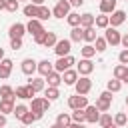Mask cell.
I'll return each instance as SVG.
<instances>
[{
    "instance_id": "obj_28",
    "label": "cell",
    "mask_w": 128,
    "mask_h": 128,
    "mask_svg": "<svg viewBox=\"0 0 128 128\" xmlns=\"http://www.w3.org/2000/svg\"><path fill=\"white\" fill-rule=\"evenodd\" d=\"M44 98H48L50 102H52V100H58V98H60V90L54 88V86H46V88H44Z\"/></svg>"
},
{
    "instance_id": "obj_60",
    "label": "cell",
    "mask_w": 128,
    "mask_h": 128,
    "mask_svg": "<svg viewBox=\"0 0 128 128\" xmlns=\"http://www.w3.org/2000/svg\"><path fill=\"white\" fill-rule=\"evenodd\" d=\"M0 62H2V60H0Z\"/></svg>"
},
{
    "instance_id": "obj_5",
    "label": "cell",
    "mask_w": 128,
    "mask_h": 128,
    "mask_svg": "<svg viewBox=\"0 0 128 128\" xmlns=\"http://www.w3.org/2000/svg\"><path fill=\"white\" fill-rule=\"evenodd\" d=\"M74 88H76V94L86 96V94L92 90V80H90L88 76H80V78H78V82L74 84Z\"/></svg>"
},
{
    "instance_id": "obj_53",
    "label": "cell",
    "mask_w": 128,
    "mask_h": 128,
    "mask_svg": "<svg viewBox=\"0 0 128 128\" xmlns=\"http://www.w3.org/2000/svg\"><path fill=\"white\" fill-rule=\"evenodd\" d=\"M0 60H4V48H0Z\"/></svg>"
},
{
    "instance_id": "obj_49",
    "label": "cell",
    "mask_w": 128,
    "mask_h": 128,
    "mask_svg": "<svg viewBox=\"0 0 128 128\" xmlns=\"http://www.w3.org/2000/svg\"><path fill=\"white\" fill-rule=\"evenodd\" d=\"M68 2H70V6H76V8L84 4V0H68Z\"/></svg>"
},
{
    "instance_id": "obj_31",
    "label": "cell",
    "mask_w": 128,
    "mask_h": 128,
    "mask_svg": "<svg viewBox=\"0 0 128 128\" xmlns=\"http://www.w3.org/2000/svg\"><path fill=\"white\" fill-rule=\"evenodd\" d=\"M48 18H52V10L44 4V6H38V20L40 22H44V20H48Z\"/></svg>"
},
{
    "instance_id": "obj_25",
    "label": "cell",
    "mask_w": 128,
    "mask_h": 128,
    "mask_svg": "<svg viewBox=\"0 0 128 128\" xmlns=\"http://www.w3.org/2000/svg\"><path fill=\"white\" fill-rule=\"evenodd\" d=\"M84 40V28L82 26H76L70 30V42H82Z\"/></svg>"
},
{
    "instance_id": "obj_56",
    "label": "cell",
    "mask_w": 128,
    "mask_h": 128,
    "mask_svg": "<svg viewBox=\"0 0 128 128\" xmlns=\"http://www.w3.org/2000/svg\"><path fill=\"white\" fill-rule=\"evenodd\" d=\"M50 128H60V126H56V124H52V126H50Z\"/></svg>"
},
{
    "instance_id": "obj_45",
    "label": "cell",
    "mask_w": 128,
    "mask_h": 128,
    "mask_svg": "<svg viewBox=\"0 0 128 128\" xmlns=\"http://www.w3.org/2000/svg\"><path fill=\"white\" fill-rule=\"evenodd\" d=\"M10 48L12 50H20L22 48V38H12L10 40Z\"/></svg>"
},
{
    "instance_id": "obj_27",
    "label": "cell",
    "mask_w": 128,
    "mask_h": 128,
    "mask_svg": "<svg viewBox=\"0 0 128 128\" xmlns=\"http://www.w3.org/2000/svg\"><path fill=\"white\" fill-rule=\"evenodd\" d=\"M22 12H24V16H28L30 20H32V18H38V6H36V4H32V2H30V4H26V6L22 8Z\"/></svg>"
},
{
    "instance_id": "obj_19",
    "label": "cell",
    "mask_w": 128,
    "mask_h": 128,
    "mask_svg": "<svg viewBox=\"0 0 128 128\" xmlns=\"http://www.w3.org/2000/svg\"><path fill=\"white\" fill-rule=\"evenodd\" d=\"M44 80L48 82V86H54V88H58V86L62 84V74L54 70V72H50V74H48V76H46Z\"/></svg>"
},
{
    "instance_id": "obj_33",
    "label": "cell",
    "mask_w": 128,
    "mask_h": 128,
    "mask_svg": "<svg viewBox=\"0 0 128 128\" xmlns=\"http://www.w3.org/2000/svg\"><path fill=\"white\" fill-rule=\"evenodd\" d=\"M56 42H58V38H56V34L54 32H46V38H44V48H54L56 46Z\"/></svg>"
},
{
    "instance_id": "obj_26",
    "label": "cell",
    "mask_w": 128,
    "mask_h": 128,
    "mask_svg": "<svg viewBox=\"0 0 128 128\" xmlns=\"http://www.w3.org/2000/svg\"><path fill=\"white\" fill-rule=\"evenodd\" d=\"M8 98H16L14 88L8 86V84H2V86H0V100H8Z\"/></svg>"
},
{
    "instance_id": "obj_40",
    "label": "cell",
    "mask_w": 128,
    "mask_h": 128,
    "mask_svg": "<svg viewBox=\"0 0 128 128\" xmlns=\"http://www.w3.org/2000/svg\"><path fill=\"white\" fill-rule=\"evenodd\" d=\"M70 116H72V122H78V124H84L86 122V112L84 110H74Z\"/></svg>"
},
{
    "instance_id": "obj_6",
    "label": "cell",
    "mask_w": 128,
    "mask_h": 128,
    "mask_svg": "<svg viewBox=\"0 0 128 128\" xmlns=\"http://www.w3.org/2000/svg\"><path fill=\"white\" fill-rule=\"evenodd\" d=\"M68 106L72 110H84L88 106V96H80V94H74L68 98Z\"/></svg>"
},
{
    "instance_id": "obj_32",
    "label": "cell",
    "mask_w": 128,
    "mask_h": 128,
    "mask_svg": "<svg viewBox=\"0 0 128 128\" xmlns=\"http://www.w3.org/2000/svg\"><path fill=\"white\" fill-rule=\"evenodd\" d=\"M96 38H98V34H96V28H94V26H90V28H84V42H86V44L94 42Z\"/></svg>"
},
{
    "instance_id": "obj_61",
    "label": "cell",
    "mask_w": 128,
    "mask_h": 128,
    "mask_svg": "<svg viewBox=\"0 0 128 128\" xmlns=\"http://www.w3.org/2000/svg\"><path fill=\"white\" fill-rule=\"evenodd\" d=\"M126 2H128V0H126Z\"/></svg>"
},
{
    "instance_id": "obj_11",
    "label": "cell",
    "mask_w": 128,
    "mask_h": 128,
    "mask_svg": "<svg viewBox=\"0 0 128 128\" xmlns=\"http://www.w3.org/2000/svg\"><path fill=\"white\" fill-rule=\"evenodd\" d=\"M24 34H26V24H22V22H16V24H12V26L8 28L10 40H12V38H22Z\"/></svg>"
},
{
    "instance_id": "obj_2",
    "label": "cell",
    "mask_w": 128,
    "mask_h": 128,
    "mask_svg": "<svg viewBox=\"0 0 128 128\" xmlns=\"http://www.w3.org/2000/svg\"><path fill=\"white\" fill-rule=\"evenodd\" d=\"M70 8H72V6H70V2H68V0H58V2H56V6L52 8V16L62 20L64 16H68V14H70Z\"/></svg>"
},
{
    "instance_id": "obj_59",
    "label": "cell",
    "mask_w": 128,
    "mask_h": 128,
    "mask_svg": "<svg viewBox=\"0 0 128 128\" xmlns=\"http://www.w3.org/2000/svg\"><path fill=\"white\" fill-rule=\"evenodd\" d=\"M18 2H22V0H18Z\"/></svg>"
},
{
    "instance_id": "obj_36",
    "label": "cell",
    "mask_w": 128,
    "mask_h": 128,
    "mask_svg": "<svg viewBox=\"0 0 128 128\" xmlns=\"http://www.w3.org/2000/svg\"><path fill=\"white\" fill-rule=\"evenodd\" d=\"M40 118H42V116H38L36 112H28L20 122H22V126H30V124H34V122H36V120H40Z\"/></svg>"
},
{
    "instance_id": "obj_39",
    "label": "cell",
    "mask_w": 128,
    "mask_h": 128,
    "mask_svg": "<svg viewBox=\"0 0 128 128\" xmlns=\"http://www.w3.org/2000/svg\"><path fill=\"white\" fill-rule=\"evenodd\" d=\"M94 48H96V52H104V50L108 48V42H106V38H104V36H98V38L94 40Z\"/></svg>"
},
{
    "instance_id": "obj_42",
    "label": "cell",
    "mask_w": 128,
    "mask_h": 128,
    "mask_svg": "<svg viewBox=\"0 0 128 128\" xmlns=\"http://www.w3.org/2000/svg\"><path fill=\"white\" fill-rule=\"evenodd\" d=\"M114 124H116V126H126V124H128V114H124V112H116V116H114Z\"/></svg>"
},
{
    "instance_id": "obj_18",
    "label": "cell",
    "mask_w": 128,
    "mask_h": 128,
    "mask_svg": "<svg viewBox=\"0 0 128 128\" xmlns=\"http://www.w3.org/2000/svg\"><path fill=\"white\" fill-rule=\"evenodd\" d=\"M28 86H30L34 92H44V88H46V80H44V78H34V76H32V78L28 80Z\"/></svg>"
},
{
    "instance_id": "obj_51",
    "label": "cell",
    "mask_w": 128,
    "mask_h": 128,
    "mask_svg": "<svg viewBox=\"0 0 128 128\" xmlns=\"http://www.w3.org/2000/svg\"><path fill=\"white\" fill-rule=\"evenodd\" d=\"M30 2H32V4H36V6H44V2H46V0H30Z\"/></svg>"
},
{
    "instance_id": "obj_29",
    "label": "cell",
    "mask_w": 128,
    "mask_h": 128,
    "mask_svg": "<svg viewBox=\"0 0 128 128\" xmlns=\"http://www.w3.org/2000/svg\"><path fill=\"white\" fill-rule=\"evenodd\" d=\"M94 106H96L100 112H108V110H110V106H112V102H110V100H106V98H102V96H98Z\"/></svg>"
},
{
    "instance_id": "obj_21",
    "label": "cell",
    "mask_w": 128,
    "mask_h": 128,
    "mask_svg": "<svg viewBox=\"0 0 128 128\" xmlns=\"http://www.w3.org/2000/svg\"><path fill=\"white\" fill-rule=\"evenodd\" d=\"M56 126H60V128H68L70 124H72V116L70 114H66V112H62V114H58L56 116V122H54Z\"/></svg>"
},
{
    "instance_id": "obj_46",
    "label": "cell",
    "mask_w": 128,
    "mask_h": 128,
    "mask_svg": "<svg viewBox=\"0 0 128 128\" xmlns=\"http://www.w3.org/2000/svg\"><path fill=\"white\" fill-rule=\"evenodd\" d=\"M118 60H120V64L128 66V50H122V52L118 54Z\"/></svg>"
},
{
    "instance_id": "obj_35",
    "label": "cell",
    "mask_w": 128,
    "mask_h": 128,
    "mask_svg": "<svg viewBox=\"0 0 128 128\" xmlns=\"http://www.w3.org/2000/svg\"><path fill=\"white\" fill-rule=\"evenodd\" d=\"M120 88H122V80H116V78H112V80H108V84H106V90H110L112 94H116V92H120Z\"/></svg>"
},
{
    "instance_id": "obj_9",
    "label": "cell",
    "mask_w": 128,
    "mask_h": 128,
    "mask_svg": "<svg viewBox=\"0 0 128 128\" xmlns=\"http://www.w3.org/2000/svg\"><path fill=\"white\" fill-rule=\"evenodd\" d=\"M76 70H78V74H80V76H90V74L94 72V62H92L90 58H82V60L78 62Z\"/></svg>"
},
{
    "instance_id": "obj_7",
    "label": "cell",
    "mask_w": 128,
    "mask_h": 128,
    "mask_svg": "<svg viewBox=\"0 0 128 128\" xmlns=\"http://www.w3.org/2000/svg\"><path fill=\"white\" fill-rule=\"evenodd\" d=\"M104 38H106L108 46H118V44H120V40H122V36H120V32H118V28H112V26H108V28H106Z\"/></svg>"
},
{
    "instance_id": "obj_54",
    "label": "cell",
    "mask_w": 128,
    "mask_h": 128,
    "mask_svg": "<svg viewBox=\"0 0 128 128\" xmlns=\"http://www.w3.org/2000/svg\"><path fill=\"white\" fill-rule=\"evenodd\" d=\"M106 128H120V126H116V124L112 122V124H110V126H106Z\"/></svg>"
},
{
    "instance_id": "obj_52",
    "label": "cell",
    "mask_w": 128,
    "mask_h": 128,
    "mask_svg": "<svg viewBox=\"0 0 128 128\" xmlns=\"http://www.w3.org/2000/svg\"><path fill=\"white\" fill-rule=\"evenodd\" d=\"M0 10H6V0H0Z\"/></svg>"
},
{
    "instance_id": "obj_50",
    "label": "cell",
    "mask_w": 128,
    "mask_h": 128,
    "mask_svg": "<svg viewBox=\"0 0 128 128\" xmlns=\"http://www.w3.org/2000/svg\"><path fill=\"white\" fill-rule=\"evenodd\" d=\"M68 128H86V126H84V124H78V122H72Z\"/></svg>"
},
{
    "instance_id": "obj_12",
    "label": "cell",
    "mask_w": 128,
    "mask_h": 128,
    "mask_svg": "<svg viewBox=\"0 0 128 128\" xmlns=\"http://www.w3.org/2000/svg\"><path fill=\"white\" fill-rule=\"evenodd\" d=\"M78 78H80V74H78V70H66V72H62V82L66 84V86H74L76 82H78Z\"/></svg>"
},
{
    "instance_id": "obj_24",
    "label": "cell",
    "mask_w": 128,
    "mask_h": 128,
    "mask_svg": "<svg viewBox=\"0 0 128 128\" xmlns=\"http://www.w3.org/2000/svg\"><path fill=\"white\" fill-rule=\"evenodd\" d=\"M94 26H96V28H102V30H106V28L110 26V16H108V14H98V16H96V22H94Z\"/></svg>"
},
{
    "instance_id": "obj_16",
    "label": "cell",
    "mask_w": 128,
    "mask_h": 128,
    "mask_svg": "<svg viewBox=\"0 0 128 128\" xmlns=\"http://www.w3.org/2000/svg\"><path fill=\"white\" fill-rule=\"evenodd\" d=\"M12 66H14V62H12L10 58H4V60L0 62V80H6V78L12 74Z\"/></svg>"
},
{
    "instance_id": "obj_55",
    "label": "cell",
    "mask_w": 128,
    "mask_h": 128,
    "mask_svg": "<svg viewBox=\"0 0 128 128\" xmlns=\"http://www.w3.org/2000/svg\"><path fill=\"white\" fill-rule=\"evenodd\" d=\"M122 82H126V84H128V74H126V76L122 78Z\"/></svg>"
},
{
    "instance_id": "obj_17",
    "label": "cell",
    "mask_w": 128,
    "mask_h": 128,
    "mask_svg": "<svg viewBox=\"0 0 128 128\" xmlns=\"http://www.w3.org/2000/svg\"><path fill=\"white\" fill-rule=\"evenodd\" d=\"M50 72H54V64H52L50 60H40V62H38V74L46 78Z\"/></svg>"
},
{
    "instance_id": "obj_57",
    "label": "cell",
    "mask_w": 128,
    "mask_h": 128,
    "mask_svg": "<svg viewBox=\"0 0 128 128\" xmlns=\"http://www.w3.org/2000/svg\"><path fill=\"white\" fill-rule=\"evenodd\" d=\"M126 106H128V96H126Z\"/></svg>"
},
{
    "instance_id": "obj_10",
    "label": "cell",
    "mask_w": 128,
    "mask_h": 128,
    "mask_svg": "<svg viewBox=\"0 0 128 128\" xmlns=\"http://www.w3.org/2000/svg\"><path fill=\"white\" fill-rule=\"evenodd\" d=\"M124 22H126V12L116 8V10L110 14V26H112V28H118V26L124 24Z\"/></svg>"
},
{
    "instance_id": "obj_15",
    "label": "cell",
    "mask_w": 128,
    "mask_h": 128,
    "mask_svg": "<svg viewBox=\"0 0 128 128\" xmlns=\"http://www.w3.org/2000/svg\"><path fill=\"white\" fill-rule=\"evenodd\" d=\"M26 32H30L32 36H36V34L44 32V26H42V22H40L38 18H32V20H28V24H26Z\"/></svg>"
},
{
    "instance_id": "obj_34",
    "label": "cell",
    "mask_w": 128,
    "mask_h": 128,
    "mask_svg": "<svg viewBox=\"0 0 128 128\" xmlns=\"http://www.w3.org/2000/svg\"><path fill=\"white\" fill-rule=\"evenodd\" d=\"M80 54H82V58H90L92 60V56H96V48L92 44H84L82 50H80Z\"/></svg>"
},
{
    "instance_id": "obj_30",
    "label": "cell",
    "mask_w": 128,
    "mask_h": 128,
    "mask_svg": "<svg viewBox=\"0 0 128 128\" xmlns=\"http://www.w3.org/2000/svg\"><path fill=\"white\" fill-rule=\"evenodd\" d=\"M28 112H30V108H28L26 104H16V106H14V112H12V114H14V116H16L18 120H22V118H24V116H26Z\"/></svg>"
},
{
    "instance_id": "obj_43",
    "label": "cell",
    "mask_w": 128,
    "mask_h": 128,
    "mask_svg": "<svg viewBox=\"0 0 128 128\" xmlns=\"http://www.w3.org/2000/svg\"><path fill=\"white\" fill-rule=\"evenodd\" d=\"M20 8V2L18 0H6V10L8 12H16Z\"/></svg>"
},
{
    "instance_id": "obj_48",
    "label": "cell",
    "mask_w": 128,
    "mask_h": 128,
    "mask_svg": "<svg viewBox=\"0 0 128 128\" xmlns=\"http://www.w3.org/2000/svg\"><path fill=\"white\" fill-rule=\"evenodd\" d=\"M120 44L124 46V50H128V34H124V36H122V40H120Z\"/></svg>"
},
{
    "instance_id": "obj_38",
    "label": "cell",
    "mask_w": 128,
    "mask_h": 128,
    "mask_svg": "<svg viewBox=\"0 0 128 128\" xmlns=\"http://www.w3.org/2000/svg\"><path fill=\"white\" fill-rule=\"evenodd\" d=\"M66 22L72 26V28H76V26H80V14L78 12H70L68 16H66Z\"/></svg>"
},
{
    "instance_id": "obj_3",
    "label": "cell",
    "mask_w": 128,
    "mask_h": 128,
    "mask_svg": "<svg viewBox=\"0 0 128 128\" xmlns=\"http://www.w3.org/2000/svg\"><path fill=\"white\" fill-rule=\"evenodd\" d=\"M74 64H76V58H74V56H62V58H58V60L54 62V70L62 74V72L70 70Z\"/></svg>"
},
{
    "instance_id": "obj_22",
    "label": "cell",
    "mask_w": 128,
    "mask_h": 128,
    "mask_svg": "<svg viewBox=\"0 0 128 128\" xmlns=\"http://www.w3.org/2000/svg\"><path fill=\"white\" fill-rule=\"evenodd\" d=\"M94 22H96V16L94 14H90V12L80 14V26L82 28H90V26H94Z\"/></svg>"
},
{
    "instance_id": "obj_37",
    "label": "cell",
    "mask_w": 128,
    "mask_h": 128,
    "mask_svg": "<svg viewBox=\"0 0 128 128\" xmlns=\"http://www.w3.org/2000/svg\"><path fill=\"white\" fill-rule=\"evenodd\" d=\"M112 74H114V78H116V80H122V78L128 74V66H124V64H118V66L114 68V72H112Z\"/></svg>"
},
{
    "instance_id": "obj_20",
    "label": "cell",
    "mask_w": 128,
    "mask_h": 128,
    "mask_svg": "<svg viewBox=\"0 0 128 128\" xmlns=\"http://www.w3.org/2000/svg\"><path fill=\"white\" fill-rule=\"evenodd\" d=\"M116 10V0H100V14H112Z\"/></svg>"
},
{
    "instance_id": "obj_23",
    "label": "cell",
    "mask_w": 128,
    "mask_h": 128,
    "mask_svg": "<svg viewBox=\"0 0 128 128\" xmlns=\"http://www.w3.org/2000/svg\"><path fill=\"white\" fill-rule=\"evenodd\" d=\"M14 98H8V100H0V112L2 114H12L14 112Z\"/></svg>"
},
{
    "instance_id": "obj_41",
    "label": "cell",
    "mask_w": 128,
    "mask_h": 128,
    "mask_svg": "<svg viewBox=\"0 0 128 128\" xmlns=\"http://www.w3.org/2000/svg\"><path fill=\"white\" fill-rule=\"evenodd\" d=\"M112 122H114V120H112V116H110L108 112H102V114H100V118H98V124H100L102 128H106V126H110Z\"/></svg>"
},
{
    "instance_id": "obj_44",
    "label": "cell",
    "mask_w": 128,
    "mask_h": 128,
    "mask_svg": "<svg viewBox=\"0 0 128 128\" xmlns=\"http://www.w3.org/2000/svg\"><path fill=\"white\" fill-rule=\"evenodd\" d=\"M44 38H46V30H44V32H40V34H36V36H32L34 44H38V46H42V44H44Z\"/></svg>"
},
{
    "instance_id": "obj_8",
    "label": "cell",
    "mask_w": 128,
    "mask_h": 128,
    "mask_svg": "<svg viewBox=\"0 0 128 128\" xmlns=\"http://www.w3.org/2000/svg\"><path fill=\"white\" fill-rule=\"evenodd\" d=\"M20 70L26 74V76H34V72H38V62L34 60V58H24L22 60V64H20Z\"/></svg>"
},
{
    "instance_id": "obj_14",
    "label": "cell",
    "mask_w": 128,
    "mask_h": 128,
    "mask_svg": "<svg viewBox=\"0 0 128 128\" xmlns=\"http://www.w3.org/2000/svg\"><path fill=\"white\" fill-rule=\"evenodd\" d=\"M84 112H86V122H88V124H96V122H98V118H100V110H98L94 104H92V106L88 104V106L84 108Z\"/></svg>"
},
{
    "instance_id": "obj_13",
    "label": "cell",
    "mask_w": 128,
    "mask_h": 128,
    "mask_svg": "<svg viewBox=\"0 0 128 128\" xmlns=\"http://www.w3.org/2000/svg\"><path fill=\"white\" fill-rule=\"evenodd\" d=\"M14 94H16V98H20V100H32V96H34L36 92L26 84V86H18V88L14 90Z\"/></svg>"
},
{
    "instance_id": "obj_58",
    "label": "cell",
    "mask_w": 128,
    "mask_h": 128,
    "mask_svg": "<svg viewBox=\"0 0 128 128\" xmlns=\"http://www.w3.org/2000/svg\"><path fill=\"white\" fill-rule=\"evenodd\" d=\"M20 128H28V126H20Z\"/></svg>"
},
{
    "instance_id": "obj_4",
    "label": "cell",
    "mask_w": 128,
    "mask_h": 128,
    "mask_svg": "<svg viewBox=\"0 0 128 128\" xmlns=\"http://www.w3.org/2000/svg\"><path fill=\"white\" fill-rule=\"evenodd\" d=\"M70 50H72V42H70V38H62V40H58L56 46H54V52H56L58 58H62V56H70Z\"/></svg>"
},
{
    "instance_id": "obj_47",
    "label": "cell",
    "mask_w": 128,
    "mask_h": 128,
    "mask_svg": "<svg viewBox=\"0 0 128 128\" xmlns=\"http://www.w3.org/2000/svg\"><path fill=\"white\" fill-rule=\"evenodd\" d=\"M6 124H8V118H6V114H2V112H0V128H4Z\"/></svg>"
},
{
    "instance_id": "obj_1",
    "label": "cell",
    "mask_w": 128,
    "mask_h": 128,
    "mask_svg": "<svg viewBox=\"0 0 128 128\" xmlns=\"http://www.w3.org/2000/svg\"><path fill=\"white\" fill-rule=\"evenodd\" d=\"M50 108V100L48 98H32V104H30V112H36L38 116H44V112H48Z\"/></svg>"
}]
</instances>
